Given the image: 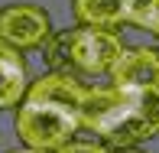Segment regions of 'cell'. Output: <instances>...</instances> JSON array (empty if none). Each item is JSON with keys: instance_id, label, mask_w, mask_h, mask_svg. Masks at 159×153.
<instances>
[{"instance_id": "obj_7", "label": "cell", "mask_w": 159, "mask_h": 153, "mask_svg": "<svg viewBox=\"0 0 159 153\" xmlns=\"http://www.w3.org/2000/svg\"><path fill=\"white\" fill-rule=\"evenodd\" d=\"M26 91H30V78H26L23 52L0 39V111L3 108H20Z\"/></svg>"}, {"instance_id": "obj_1", "label": "cell", "mask_w": 159, "mask_h": 153, "mask_svg": "<svg viewBox=\"0 0 159 153\" xmlns=\"http://www.w3.org/2000/svg\"><path fill=\"white\" fill-rule=\"evenodd\" d=\"M78 121H81V130H91L111 150H136L153 137L149 124L140 114L136 91L117 88V85L88 88Z\"/></svg>"}, {"instance_id": "obj_13", "label": "cell", "mask_w": 159, "mask_h": 153, "mask_svg": "<svg viewBox=\"0 0 159 153\" xmlns=\"http://www.w3.org/2000/svg\"><path fill=\"white\" fill-rule=\"evenodd\" d=\"M13 153H42V150H26V147H23V150H13Z\"/></svg>"}, {"instance_id": "obj_6", "label": "cell", "mask_w": 159, "mask_h": 153, "mask_svg": "<svg viewBox=\"0 0 159 153\" xmlns=\"http://www.w3.org/2000/svg\"><path fill=\"white\" fill-rule=\"evenodd\" d=\"M26 98L33 101H49L59 104L71 114H81V104L88 98V85H81V78L75 75H62V72H46L42 78H36L26 91Z\"/></svg>"}, {"instance_id": "obj_12", "label": "cell", "mask_w": 159, "mask_h": 153, "mask_svg": "<svg viewBox=\"0 0 159 153\" xmlns=\"http://www.w3.org/2000/svg\"><path fill=\"white\" fill-rule=\"evenodd\" d=\"M114 153H146V150H140V147H136V150H114Z\"/></svg>"}, {"instance_id": "obj_9", "label": "cell", "mask_w": 159, "mask_h": 153, "mask_svg": "<svg viewBox=\"0 0 159 153\" xmlns=\"http://www.w3.org/2000/svg\"><path fill=\"white\" fill-rule=\"evenodd\" d=\"M127 23L159 36V0H124Z\"/></svg>"}, {"instance_id": "obj_11", "label": "cell", "mask_w": 159, "mask_h": 153, "mask_svg": "<svg viewBox=\"0 0 159 153\" xmlns=\"http://www.w3.org/2000/svg\"><path fill=\"white\" fill-rule=\"evenodd\" d=\"M59 153H114V150L104 147L101 140H71V143H65Z\"/></svg>"}, {"instance_id": "obj_8", "label": "cell", "mask_w": 159, "mask_h": 153, "mask_svg": "<svg viewBox=\"0 0 159 153\" xmlns=\"http://www.w3.org/2000/svg\"><path fill=\"white\" fill-rule=\"evenodd\" d=\"M71 13H75L78 26H91V30H117L127 23L124 0H71Z\"/></svg>"}, {"instance_id": "obj_3", "label": "cell", "mask_w": 159, "mask_h": 153, "mask_svg": "<svg viewBox=\"0 0 159 153\" xmlns=\"http://www.w3.org/2000/svg\"><path fill=\"white\" fill-rule=\"evenodd\" d=\"M13 127H16V137L23 140L26 150L59 153L65 143H71V137L81 130V121H78V114L65 111L59 104L23 98V104L16 108Z\"/></svg>"}, {"instance_id": "obj_10", "label": "cell", "mask_w": 159, "mask_h": 153, "mask_svg": "<svg viewBox=\"0 0 159 153\" xmlns=\"http://www.w3.org/2000/svg\"><path fill=\"white\" fill-rule=\"evenodd\" d=\"M136 101H140V114H143V121L149 124L153 137H159V88L136 91Z\"/></svg>"}, {"instance_id": "obj_4", "label": "cell", "mask_w": 159, "mask_h": 153, "mask_svg": "<svg viewBox=\"0 0 159 153\" xmlns=\"http://www.w3.org/2000/svg\"><path fill=\"white\" fill-rule=\"evenodd\" d=\"M0 39L13 49H46L52 39V20L36 3H10L0 10Z\"/></svg>"}, {"instance_id": "obj_5", "label": "cell", "mask_w": 159, "mask_h": 153, "mask_svg": "<svg viewBox=\"0 0 159 153\" xmlns=\"http://www.w3.org/2000/svg\"><path fill=\"white\" fill-rule=\"evenodd\" d=\"M111 85L127 91L159 88V49L153 46H130L111 72Z\"/></svg>"}, {"instance_id": "obj_2", "label": "cell", "mask_w": 159, "mask_h": 153, "mask_svg": "<svg viewBox=\"0 0 159 153\" xmlns=\"http://www.w3.org/2000/svg\"><path fill=\"white\" fill-rule=\"evenodd\" d=\"M46 65L49 72L62 75H111L127 46L120 42L117 33L111 30H91V26H75V30L52 33L46 42Z\"/></svg>"}]
</instances>
